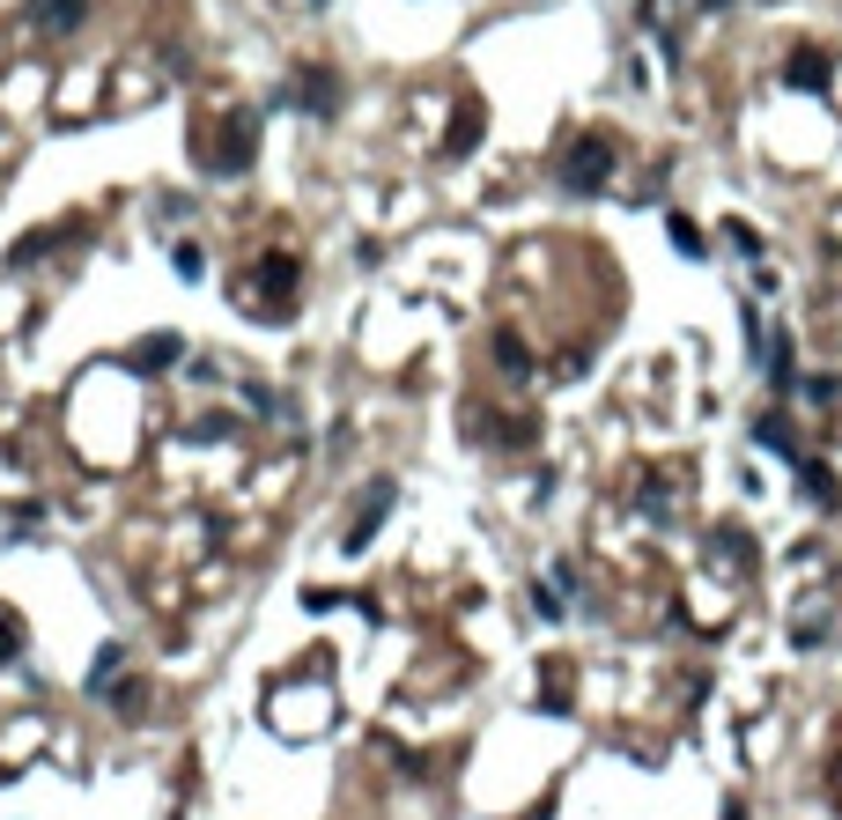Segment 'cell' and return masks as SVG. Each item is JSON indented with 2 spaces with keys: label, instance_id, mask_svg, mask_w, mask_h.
<instances>
[{
  "label": "cell",
  "instance_id": "obj_4",
  "mask_svg": "<svg viewBox=\"0 0 842 820\" xmlns=\"http://www.w3.org/2000/svg\"><path fill=\"white\" fill-rule=\"evenodd\" d=\"M155 363H177V341H171V333H149L141 348L126 355V370H155Z\"/></svg>",
  "mask_w": 842,
  "mask_h": 820
},
{
  "label": "cell",
  "instance_id": "obj_3",
  "mask_svg": "<svg viewBox=\"0 0 842 820\" xmlns=\"http://www.w3.org/2000/svg\"><path fill=\"white\" fill-rule=\"evenodd\" d=\"M296 104H311V111H319V119H325V111L341 104V89H333V75H325V67H311V75L296 82Z\"/></svg>",
  "mask_w": 842,
  "mask_h": 820
},
{
  "label": "cell",
  "instance_id": "obj_11",
  "mask_svg": "<svg viewBox=\"0 0 842 820\" xmlns=\"http://www.w3.org/2000/svg\"><path fill=\"white\" fill-rule=\"evenodd\" d=\"M15 644H23V628H15V622H0V650H15Z\"/></svg>",
  "mask_w": 842,
  "mask_h": 820
},
{
  "label": "cell",
  "instance_id": "obj_8",
  "mask_svg": "<svg viewBox=\"0 0 842 820\" xmlns=\"http://www.w3.org/2000/svg\"><path fill=\"white\" fill-rule=\"evenodd\" d=\"M754 444H762V451H784V458H791V436H784V422H776V414H762V422H754Z\"/></svg>",
  "mask_w": 842,
  "mask_h": 820
},
{
  "label": "cell",
  "instance_id": "obj_1",
  "mask_svg": "<svg viewBox=\"0 0 842 820\" xmlns=\"http://www.w3.org/2000/svg\"><path fill=\"white\" fill-rule=\"evenodd\" d=\"M606 171H614V149H606L598 133H584V141L562 155V185H570V193H598V177H606Z\"/></svg>",
  "mask_w": 842,
  "mask_h": 820
},
{
  "label": "cell",
  "instance_id": "obj_6",
  "mask_svg": "<svg viewBox=\"0 0 842 820\" xmlns=\"http://www.w3.org/2000/svg\"><path fill=\"white\" fill-rule=\"evenodd\" d=\"M289 281H296V259H281V251L259 259V289H267V296H289Z\"/></svg>",
  "mask_w": 842,
  "mask_h": 820
},
{
  "label": "cell",
  "instance_id": "obj_9",
  "mask_svg": "<svg viewBox=\"0 0 842 820\" xmlns=\"http://www.w3.org/2000/svg\"><path fill=\"white\" fill-rule=\"evenodd\" d=\"M768 377H776V385H791V341H784V333L768 341Z\"/></svg>",
  "mask_w": 842,
  "mask_h": 820
},
{
  "label": "cell",
  "instance_id": "obj_7",
  "mask_svg": "<svg viewBox=\"0 0 842 820\" xmlns=\"http://www.w3.org/2000/svg\"><path fill=\"white\" fill-rule=\"evenodd\" d=\"M791 82H798V89H820V82H828V75H820V52L813 45L791 52Z\"/></svg>",
  "mask_w": 842,
  "mask_h": 820
},
{
  "label": "cell",
  "instance_id": "obj_2",
  "mask_svg": "<svg viewBox=\"0 0 842 820\" xmlns=\"http://www.w3.org/2000/svg\"><path fill=\"white\" fill-rule=\"evenodd\" d=\"M385 510H392V481H377L370 503H363V510H355V525H347V547H355V554H363V540H370L377 525H385Z\"/></svg>",
  "mask_w": 842,
  "mask_h": 820
},
{
  "label": "cell",
  "instance_id": "obj_5",
  "mask_svg": "<svg viewBox=\"0 0 842 820\" xmlns=\"http://www.w3.org/2000/svg\"><path fill=\"white\" fill-rule=\"evenodd\" d=\"M89 15V0H37V23L45 30H75Z\"/></svg>",
  "mask_w": 842,
  "mask_h": 820
},
{
  "label": "cell",
  "instance_id": "obj_10",
  "mask_svg": "<svg viewBox=\"0 0 842 820\" xmlns=\"http://www.w3.org/2000/svg\"><path fill=\"white\" fill-rule=\"evenodd\" d=\"M666 229H672V245H680V251H694V245H702V237H694V223H688V215H672Z\"/></svg>",
  "mask_w": 842,
  "mask_h": 820
}]
</instances>
